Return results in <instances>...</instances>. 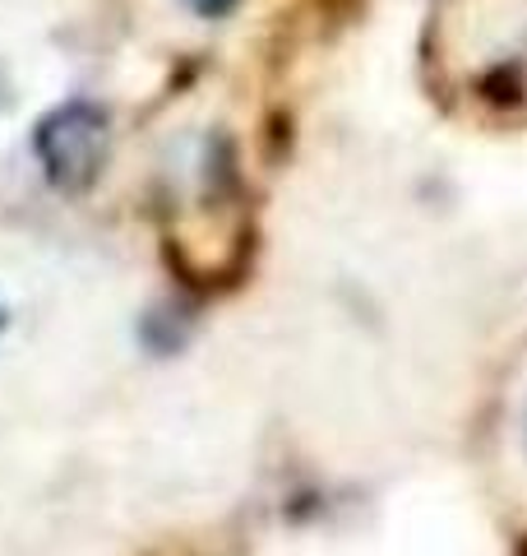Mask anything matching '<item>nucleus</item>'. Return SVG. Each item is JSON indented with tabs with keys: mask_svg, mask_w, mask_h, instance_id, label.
<instances>
[{
	"mask_svg": "<svg viewBox=\"0 0 527 556\" xmlns=\"http://www.w3.org/2000/svg\"><path fill=\"white\" fill-rule=\"evenodd\" d=\"M33 149H38L51 186H61V190L93 186L102 163H107V149H112L107 112H102L98 102H61L56 112H47L38 121Z\"/></svg>",
	"mask_w": 527,
	"mask_h": 556,
	"instance_id": "nucleus-1",
	"label": "nucleus"
},
{
	"mask_svg": "<svg viewBox=\"0 0 527 556\" xmlns=\"http://www.w3.org/2000/svg\"><path fill=\"white\" fill-rule=\"evenodd\" d=\"M190 10H200V14H208V20H218V14H227L236 5V0H185Z\"/></svg>",
	"mask_w": 527,
	"mask_h": 556,
	"instance_id": "nucleus-2",
	"label": "nucleus"
},
{
	"mask_svg": "<svg viewBox=\"0 0 527 556\" xmlns=\"http://www.w3.org/2000/svg\"><path fill=\"white\" fill-rule=\"evenodd\" d=\"M0 102H5V84H0Z\"/></svg>",
	"mask_w": 527,
	"mask_h": 556,
	"instance_id": "nucleus-3",
	"label": "nucleus"
},
{
	"mask_svg": "<svg viewBox=\"0 0 527 556\" xmlns=\"http://www.w3.org/2000/svg\"><path fill=\"white\" fill-rule=\"evenodd\" d=\"M0 325H5V311H0Z\"/></svg>",
	"mask_w": 527,
	"mask_h": 556,
	"instance_id": "nucleus-4",
	"label": "nucleus"
}]
</instances>
